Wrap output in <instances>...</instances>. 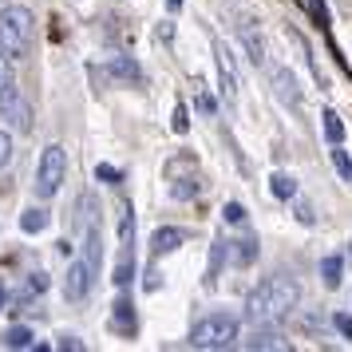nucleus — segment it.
<instances>
[{
    "label": "nucleus",
    "mask_w": 352,
    "mask_h": 352,
    "mask_svg": "<svg viewBox=\"0 0 352 352\" xmlns=\"http://www.w3.org/2000/svg\"><path fill=\"white\" fill-rule=\"evenodd\" d=\"M324 135H329V143L333 146H340V139H344V127H340L336 111H324Z\"/></svg>",
    "instance_id": "obj_17"
},
{
    "label": "nucleus",
    "mask_w": 352,
    "mask_h": 352,
    "mask_svg": "<svg viewBox=\"0 0 352 352\" xmlns=\"http://www.w3.org/2000/svg\"><path fill=\"white\" fill-rule=\"evenodd\" d=\"M96 265L83 257V261H72V270H67V281H64V297L67 301H83L87 293H91V285H96Z\"/></svg>",
    "instance_id": "obj_5"
},
{
    "label": "nucleus",
    "mask_w": 352,
    "mask_h": 352,
    "mask_svg": "<svg viewBox=\"0 0 352 352\" xmlns=\"http://www.w3.org/2000/svg\"><path fill=\"white\" fill-rule=\"evenodd\" d=\"M340 270H344V257H324L320 261V273H324V285L329 289L340 285Z\"/></svg>",
    "instance_id": "obj_14"
},
{
    "label": "nucleus",
    "mask_w": 352,
    "mask_h": 352,
    "mask_svg": "<svg viewBox=\"0 0 352 352\" xmlns=\"http://www.w3.org/2000/svg\"><path fill=\"white\" fill-rule=\"evenodd\" d=\"M20 226H24V234H40V230L48 226V214H44V210H28V214L20 218Z\"/></svg>",
    "instance_id": "obj_16"
},
{
    "label": "nucleus",
    "mask_w": 352,
    "mask_h": 352,
    "mask_svg": "<svg viewBox=\"0 0 352 352\" xmlns=\"http://www.w3.org/2000/svg\"><path fill=\"white\" fill-rule=\"evenodd\" d=\"M4 349H32V329H24V324L8 329L4 333Z\"/></svg>",
    "instance_id": "obj_13"
},
{
    "label": "nucleus",
    "mask_w": 352,
    "mask_h": 352,
    "mask_svg": "<svg viewBox=\"0 0 352 352\" xmlns=\"http://www.w3.org/2000/svg\"><path fill=\"white\" fill-rule=\"evenodd\" d=\"M336 329L352 340V317H349V313H336Z\"/></svg>",
    "instance_id": "obj_26"
},
{
    "label": "nucleus",
    "mask_w": 352,
    "mask_h": 352,
    "mask_svg": "<svg viewBox=\"0 0 352 352\" xmlns=\"http://www.w3.org/2000/svg\"><path fill=\"white\" fill-rule=\"evenodd\" d=\"M0 115H4L16 131H32V107H28V99L20 96V91L0 96Z\"/></svg>",
    "instance_id": "obj_6"
},
{
    "label": "nucleus",
    "mask_w": 352,
    "mask_h": 352,
    "mask_svg": "<svg viewBox=\"0 0 352 352\" xmlns=\"http://www.w3.org/2000/svg\"><path fill=\"white\" fill-rule=\"evenodd\" d=\"M218 72H222V83H226L222 91L234 99L238 96V76H234V60H230V52L226 48H218Z\"/></svg>",
    "instance_id": "obj_9"
},
{
    "label": "nucleus",
    "mask_w": 352,
    "mask_h": 352,
    "mask_svg": "<svg viewBox=\"0 0 352 352\" xmlns=\"http://www.w3.org/2000/svg\"><path fill=\"white\" fill-rule=\"evenodd\" d=\"M32 36H36V16L24 4H8L0 8V48L8 52L12 60L32 52Z\"/></svg>",
    "instance_id": "obj_2"
},
{
    "label": "nucleus",
    "mask_w": 352,
    "mask_h": 352,
    "mask_svg": "<svg viewBox=\"0 0 352 352\" xmlns=\"http://www.w3.org/2000/svg\"><path fill=\"white\" fill-rule=\"evenodd\" d=\"M349 257H352V241H349Z\"/></svg>",
    "instance_id": "obj_30"
},
{
    "label": "nucleus",
    "mask_w": 352,
    "mask_h": 352,
    "mask_svg": "<svg viewBox=\"0 0 352 352\" xmlns=\"http://www.w3.org/2000/svg\"><path fill=\"white\" fill-rule=\"evenodd\" d=\"M8 162H12V139L0 131V166H8Z\"/></svg>",
    "instance_id": "obj_22"
},
{
    "label": "nucleus",
    "mask_w": 352,
    "mask_h": 352,
    "mask_svg": "<svg viewBox=\"0 0 352 352\" xmlns=\"http://www.w3.org/2000/svg\"><path fill=\"white\" fill-rule=\"evenodd\" d=\"M222 214H226V222H234V226H241V222H245V210H241L238 202H230V206H226Z\"/></svg>",
    "instance_id": "obj_21"
},
{
    "label": "nucleus",
    "mask_w": 352,
    "mask_h": 352,
    "mask_svg": "<svg viewBox=\"0 0 352 352\" xmlns=\"http://www.w3.org/2000/svg\"><path fill=\"white\" fill-rule=\"evenodd\" d=\"M107 72H111V76H119V80H143L139 64H135V60H123V56H115L111 64H107Z\"/></svg>",
    "instance_id": "obj_11"
},
{
    "label": "nucleus",
    "mask_w": 352,
    "mask_h": 352,
    "mask_svg": "<svg viewBox=\"0 0 352 352\" xmlns=\"http://www.w3.org/2000/svg\"><path fill=\"white\" fill-rule=\"evenodd\" d=\"M178 245H182V230H175V226L155 230V238H151V250H155V257H159V254H170V250H178Z\"/></svg>",
    "instance_id": "obj_8"
},
{
    "label": "nucleus",
    "mask_w": 352,
    "mask_h": 352,
    "mask_svg": "<svg viewBox=\"0 0 352 352\" xmlns=\"http://www.w3.org/2000/svg\"><path fill=\"white\" fill-rule=\"evenodd\" d=\"M273 83H277V96H281V99H289V103H297V99H301V91H297V83H293L289 72H277Z\"/></svg>",
    "instance_id": "obj_15"
},
{
    "label": "nucleus",
    "mask_w": 352,
    "mask_h": 352,
    "mask_svg": "<svg viewBox=\"0 0 352 352\" xmlns=\"http://www.w3.org/2000/svg\"><path fill=\"white\" fill-rule=\"evenodd\" d=\"M0 301H4V289H0Z\"/></svg>",
    "instance_id": "obj_31"
},
{
    "label": "nucleus",
    "mask_w": 352,
    "mask_h": 352,
    "mask_svg": "<svg viewBox=\"0 0 352 352\" xmlns=\"http://www.w3.org/2000/svg\"><path fill=\"white\" fill-rule=\"evenodd\" d=\"M175 131H186V107H178L175 111Z\"/></svg>",
    "instance_id": "obj_29"
},
{
    "label": "nucleus",
    "mask_w": 352,
    "mask_h": 352,
    "mask_svg": "<svg viewBox=\"0 0 352 352\" xmlns=\"http://www.w3.org/2000/svg\"><path fill=\"white\" fill-rule=\"evenodd\" d=\"M333 162H336V170H340V175L352 182V162H349V155H344V151H333Z\"/></svg>",
    "instance_id": "obj_20"
},
{
    "label": "nucleus",
    "mask_w": 352,
    "mask_h": 352,
    "mask_svg": "<svg viewBox=\"0 0 352 352\" xmlns=\"http://www.w3.org/2000/svg\"><path fill=\"white\" fill-rule=\"evenodd\" d=\"M16 91V76H12V56L0 48V96Z\"/></svg>",
    "instance_id": "obj_12"
},
{
    "label": "nucleus",
    "mask_w": 352,
    "mask_h": 352,
    "mask_svg": "<svg viewBox=\"0 0 352 352\" xmlns=\"http://www.w3.org/2000/svg\"><path fill=\"white\" fill-rule=\"evenodd\" d=\"M131 270H135V265H131V257H123V265L115 270V285H127V281H131Z\"/></svg>",
    "instance_id": "obj_24"
},
{
    "label": "nucleus",
    "mask_w": 352,
    "mask_h": 352,
    "mask_svg": "<svg viewBox=\"0 0 352 352\" xmlns=\"http://www.w3.org/2000/svg\"><path fill=\"white\" fill-rule=\"evenodd\" d=\"M245 349H285L281 333H273V324H254V336L245 340Z\"/></svg>",
    "instance_id": "obj_7"
},
{
    "label": "nucleus",
    "mask_w": 352,
    "mask_h": 352,
    "mask_svg": "<svg viewBox=\"0 0 352 352\" xmlns=\"http://www.w3.org/2000/svg\"><path fill=\"white\" fill-rule=\"evenodd\" d=\"M234 344H238V317H230V313H210L190 329V349L226 352Z\"/></svg>",
    "instance_id": "obj_3"
},
{
    "label": "nucleus",
    "mask_w": 352,
    "mask_h": 352,
    "mask_svg": "<svg viewBox=\"0 0 352 352\" xmlns=\"http://www.w3.org/2000/svg\"><path fill=\"white\" fill-rule=\"evenodd\" d=\"M48 289V273H32V281H28V293H44Z\"/></svg>",
    "instance_id": "obj_25"
},
{
    "label": "nucleus",
    "mask_w": 352,
    "mask_h": 352,
    "mask_svg": "<svg viewBox=\"0 0 352 352\" xmlns=\"http://www.w3.org/2000/svg\"><path fill=\"white\" fill-rule=\"evenodd\" d=\"M297 301H301V285L285 273H273L245 297V320L250 324H281L297 309Z\"/></svg>",
    "instance_id": "obj_1"
},
{
    "label": "nucleus",
    "mask_w": 352,
    "mask_h": 352,
    "mask_svg": "<svg viewBox=\"0 0 352 352\" xmlns=\"http://www.w3.org/2000/svg\"><path fill=\"white\" fill-rule=\"evenodd\" d=\"M115 329H123V333H131V329H135V317H131V305L127 301L115 305Z\"/></svg>",
    "instance_id": "obj_18"
},
{
    "label": "nucleus",
    "mask_w": 352,
    "mask_h": 352,
    "mask_svg": "<svg viewBox=\"0 0 352 352\" xmlns=\"http://www.w3.org/2000/svg\"><path fill=\"white\" fill-rule=\"evenodd\" d=\"M273 194H277V198H293V194H297V182L289 175H273Z\"/></svg>",
    "instance_id": "obj_19"
},
{
    "label": "nucleus",
    "mask_w": 352,
    "mask_h": 352,
    "mask_svg": "<svg viewBox=\"0 0 352 352\" xmlns=\"http://www.w3.org/2000/svg\"><path fill=\"white\" fill-rule=\"evenodd\" d=\"M119 234H123V245H131V238H135V214H123V230H119Z\"/></svg>",
    "instance_id": "obj_23"
},
{
    "label": "nucleus",
    "mask_w": 352,
    "mask_h": 352,
    "mask_svg": "<svg viewBox=\"0 0 352 352\" xmlns=\"http://www.w3.org/2000/svg\"><path fill=\"white\" fill-rule=\"evenodd\" d=\"M67 175V155L60 143L44 146V155H40V170H36V194L40 198H52V194L60 190V182Z\"/></svg>",
    "instance_id": "obj_4"
},
{
    "label": "nucleus",
    "mask_w": 352,
    "mask_h": 352,
    "mask_svg": "<svg viewBox=\"0 0 352 352\" xmlns=\"http://www.w3.org/2000/svg\"><path fill=\"white\" fill-rule=\"evenodd\" d=\"M250 257H254V241H238V261L245 265Z\"/></svg>",
    "instance_id": "obj_27"
},
{
    "label": "nucleus",
    "mask_w": 352,
    "mask_h": 352,
    "mask_svg": "<svg viewBox=\"0 0 352 352\" xmlns=\"http://www.w3.org/2000/svg\"><path fill=\"white\" fill-rule=\"evenodd\" d=\"M96 175L103 178V182H119V178H123V175H119V170H115V166H99Z\"/></svg>",
    "instance_id": "obj_28"
},
{
    "label": "nucleus",
    "mask_w": 352,
    "mask_h": 352,
    "mask_svg": "<svg viewBox=\"0 0 352 352\" xmlns=\"http://www.w3.org/2000/svg\"><path fill=\"white\" fill-rule=\"evenodd\" d=\"M241 40H245V48H250V60L257 67L265 64V48H261V36H254V24H241Z\"/></svg>",
    "instance_id": "obj_10"
}]
</instances>
